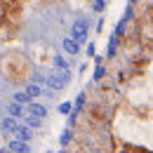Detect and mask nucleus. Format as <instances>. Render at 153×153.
I'll list each match as a JSON object with an SVG mask.
<instances>
[{"label": "nucleus", "mask_w": 153, "mask_h": 153, "mask_svg": "<svg viewBox=\"0 0 153 153\" xmlns=\"http://www.w3.org/2000/svg\"><path fill=\"white\" fill-rule=\"evenodd\" d=\"M28 113L36 115V118H45V115H47V108H45L42 104H33V101H31V106H28Z\"/></svg>", "instance_id": "7"}, {"label": "nucleus", "mask_w": 153, "mask_h": 153, "mask_svg": "<svg viewBox=\"0 0 153 153\" xmlns=\"http://www.w3.org/2000/svg\"><path fill=\"white\" fill-rule=\"evenodd\" d=\"M33 82H36V85L45 82V76H42V73H33Z\"/></svg>", "instance_id": "16"}, {"label": "nucleus", "mask_w": 153, "mask_h": 153, "mask_svg": "<svg viewBox=\"0 0 153 153\" xmlns=\"http://www.w3.org/2000/svg\"><path fill=\"white\" fill-rule=\"evenodd\" d=\"M10 151L12 153H31V149H28V141L12 139V141H10Z\"/></svg>", "instance_id": "3"}, {"label": "nucleus", "mask_w": 153, "mask_h": 153, "mask_svg": "<svg viewBox=\"0 0 153 153\" xmlns=\"http://www.w3.org/2000/svg\"><path fill=\"white\" fill-rule=\"evenodd\" d=\"M76 106H78V108H82V106H85V94H78V99H76Z\"/></svg>", "instance_id": "17"}, {"label": "nucleus", "mask_w": 153, "mask_h": 153, "mask_svg": "<svg viewBox=\"0 0 153 153\" xmlns=\"http://www.w3.org/2000/svg\"><path fill=\"white\" fill-rule=\"evenodd\" d=\"M71 111H73V104H71V101H64V104L59 106V113L61 115H68Z\"/></svg>", "instance_id": "11"}, {"label": "nucleus", "mask_w": 153, "mask_h": 153, "mask_svg": "<svg viewBox=\"0 0 153 153\" xmlns=\"http://www.w3.org/2000/svg\"><path fill=\"white\" fill-rule=\"evenodd\" d=\"M87 31H90V24L85 19H78L73 24V28H71V38L76 40V42H85L87 40Z\"/></svg>", "instance_id": "2"}, {"label": "nucleus", "mask_w": 153, "mask_h": 153, "mask_svg": "<svg viewBox=\"0 0 153 153\" xmlns=\"http://www.w3.org/2000/svg\"><path fill=\"white\" fill-rule=\"evenodd\" d=\"M45 82H47V87H50L52 92H59V90L68 82V71H64V68L50 71V76H45Z\"/></svg>", "instance_id": "1"}, {"label": "nucleus", "mask_w": 153, "mask_h": 153, "mask_svg": "<svg viewBox=\"0 0 153 153\" xmlns=\"http://www.w3.org/2000/svg\"><path fill=\"white\" fill-rule=\"evenodd\" d=\"M64 52L66 54H78L80 52V42H76L73 38H64Z\"/></svg>", "instance_id": "5"}, {"label": "nucleus", "mask_w": 153, "mask_h": 153, "mask_svg": "<svg viewBox=\"0 0 153 153\" xmlns=\"http://www.w3.org/2000/svg\"><path fill=\"white\" fill-rule=\"evenodd\" d=\"M104 73H106V71H104V66H101V61H97V71H94V80H101V78H104Z\"/></svg>", "instance_id": "13"}, {"label": "nucleus", "mask_w": 153, "mask_h": 153, "mask_svg": "<svg viewBox=\"0 0 153 153\" xmlns=\"http://www.w3.org/2000/svg\"><path fill=\"white\" fill-rule=\"evenodd\" d=\"M17 125H19V123H17V118H12V115H7V118L2 120V130H5V132H10V134L17 132Z\"/></svg>", "instance_id": "6"}, {"label": "nucleus", "mask_w": 153, "mask_h": 153, "mask_svg": "<svg viewBox=\"0 0 153 153\" xmlns=\"http://www.w3.org/2000/svg\"><path fill=\"white\" fill-rule=\"evenodd\" d=\"M104 5H106V0H97V2H94V10H97V12H101Z\"/></svg>", "instance_id": "18"}, {"label": "nucleus", "mask_w": 153, "mask_h": 153, "mask_svg": "<svg viewBox=\"0 0 153 153\" xmlns=\"http://www.w3.org/2000/svg\"><path fill=\"white\" fill-rule=\"evenodd\" d=\"M115 45H118V36H111V40H108V52H106L108 57L115 54Z\"/></svg>", "instance_id": "12"}, {"label": "nucleus", "mask_w": 153, "mask_h": 153, "mask_svg": "<svg viewBox=\"0 0 153 153\" xmlns=\"http://www.w3.org/2000/svg\"><path fill=\"white\" fill-rule=\"evenodd\" d=\"M92 54H94V42H90V45H87V57H92Z\"/></svg>", "instance_id": "19"}, {"label": "nucleus", "mask_w": 153, "mask_h": 153, "mask_svg": "<svg viewBox=\"0 0 153 153\" xmlns=\"http://www.w3.org/2000/svg\"><path fill=\"white\" fill-rule=\"evenodd\" d=\"M14 101H19V104H24V101H31V99L26 97V92H17V94H14Z\"/></svg>", "instance_id": "15"}, {"label": "nucleus", "mask_w": 153, "mask_h": 153, "mask_svg": "<svg viewBox=\"0 0 153 153\" xmlns=\"http://www.w3.org/2000/svg\"><path fill=\"white\" fill-rule=\"evenodd\" d=\"M0 153H12V151H10V149H7V151H0Z\"/></svg>", "instance_id": "21"}, {"label": "nucleus", "mask_w": 153, "mask_h": 153, "mask_svg": "<svg viewBox=\"0 0 153 153\" xmlns=\"http://www.w3.org/2000/svg\"><path fill=\"white\" fill-rule=\"evenodd\" d=\"M42 94V90H40V85H36V82H31L28 87H26V97L28 99H36V97Z\"/></svg>", "instance_id": "8"}, {"label": "nucleus", "mask_w": 153, "mask_h": 153, "mask_svg": "<svg viewBox=\"0 0 153 153\" xmlns=\"http://www.w3.org/2000/svg\"><path fill=\"white\" fill-rule=\"evenodd\" d=\"M130 2H137V0H130Z\"/></svg>", "instance_id": "22"}, {"label": "nucleus", "mask_w": 153, "mask_h": 153, "mask_svg": "<svg viewBox=\"0 0 153 153\" xmlns=\"http://www.w3.org/2000/svg\"><path fill=\"white\" fill-rule=\"evenodd\" d=\"M40 120H42V118H36V115H26V125H28V127H31V130H33V127H40Z\"/></svg>", "instance_id": "10"}, {"label": "nucleus", "mask_w": 153, "mask_h": 153, "mask_svg": "<svg viewBox=\"0 0 153 153\" xmlns=\"http://www.w3.org/2000/svg\"><path fill=\"white\" fill-rule=\"evenodd\" d=\"M68 137H71V134H68V132H64V134H61V144H64V146L68 144Z\"/></svg>", "instance_id": "20"}, {"label": "nucleus", "mask_w": 153, "mask_h": 153, "mask_svg": "<svg viewBox=\"0 0 153 153\" xmlns=\"http://www.w3.org/2000/svg\"><path fill=\"white\" fill-rule=\"evenodd\" d=\"M54 64H57V68H64V71H68V66H66V61H64V57H54Z\"/></svg>", "instance_id": "14"}, {"label": "nucleus", "mask_w": 153, "mask_h": 153, "mask_svg": "<svg viewBox=\"0 0 153 153\" xmlns=\"http://www.w3.org/2000/svg\"><path fill=\"white\" fill-rule=\"evenodd\" d=\"M10 115H12V118H19V115H24V108H21V104H19V101L10 104Z\"/></svg>", "instance_id": "9"}, {"label": "nucleus", "mask_w": 153, "mask_h": 153, "mask_svg": "<svg viewBox=\"0 0 153 153\" xmlns=\"http://www.w3.org/2000/svg\"><path fill=\"white\" fill-rule=\"evenodd\" d=\"M17 139H21V141H31V137H33V130L28 127V125H17Z\"/></svg>", "instance_id": "4"}]
</instances>
